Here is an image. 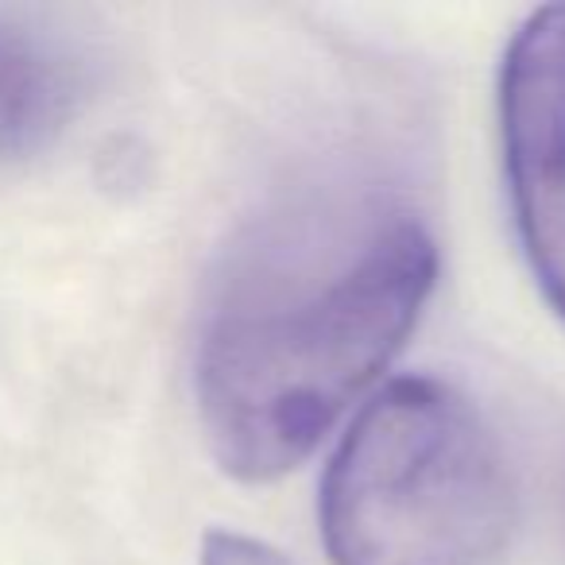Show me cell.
I'll use <instances>...</instances> for the list:
<instances>
[{
	"label": "cell",
	"instance_id": "cell-2",
	"mask_svg": "<svg viewBox=\"0 0 565 565\" xmlns=\"http://www.w3.org/2000/svg\"><path fill=\"white\" fill-rule=\"evenodd\" d=\"M515 488L480 411L441 380L387 384L322 484L333 565H500Z\"/></svg>",
	"mask_w": 565,
	"mask_h": 565
},
{
	"label": "cell",
	"instance_id": "cell-3",
	"mask_svg": "<svg viewBox=\"0 0 565 565\" xmlns=\"http://www.w3.org/2000/svg\"><path fill=\"white\" fill-rule=\"evenodd\" d=\"M503 163L519 241L565 318V4L531 12L500 74Z\"/></svg>",
	"mask_w": 565,
	"mask_h": 565
},
{
	"label": "cell",
	"instance_id": "cell-1",
	"mask_svg": "<svg viewBox=\"0 0 565 565\" xmlns=\"http://www.w3.org/2000/svg\"><path fill=\"white\" fill-rule=\"evenodd\" d=\"M438 275L426 221L372 186L279 210L233 252L198 333V415L221 469L302 465L387 369Z\"/></svg>",
	"mask_w": 565,
	"mask_h": 565
},
{
	"label": "cell",
	"instance_id": "cell-4",
	"mask_svg": "<svg viewBox=\"0 0 565 565\" xmlns=\"http://www.w3.org/2000/svg\"><path fill=\"white\" fill-rule=\"evenodd\" d=\"M94 94L89 51L55 20L0 9V167L47 156Z\"/></svg>",
	"mask_w": 565,
	"mask_h": 565
},
{
	"label": "cell",
	"instance_id": "cell-5",
	"mask_svg": "<svg viewBox=\"0 0 565 565\" xmlns=\"http://www.w3.org/2000/svg\"><path fill=\"white\" fill-rule=\"evenodd\" d=\"M202 565H295V562L287 554H279L275 546H267V542L248 539V534L213 531L205 534Z\"/></svg>",
	"mask_w": 565,
	"mask_h": 565
}]
</instances>
